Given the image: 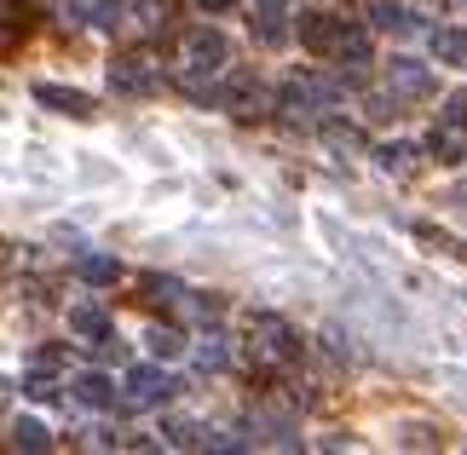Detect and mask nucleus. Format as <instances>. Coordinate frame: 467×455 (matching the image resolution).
Listing matches in <instances>:
<instances>
[{"label":"nucleus","mask_w":467,"mask_h":455,"mask_svg":"<svg viewBox=\"0 0 467 455\" xmlns=\"http://www.w3.org/2000/svg\"><path fill=\"white\" fill-rule=\"evenodd\" d=\"M225 35L213 29V24H202V29H191L185 35V58H191V69H220L225 64Z\"/></svg>","instance_id":"obj_5"},{"label":"nucleus","mask_w":467,"mask_h":455,"mask_svg":"<svg viewBox=\"0 0 467 455\" xmlns=\"http://www.w3.org/2000/svg\"><path fill=\"white\" fill-rule=\"evenodd\" d=\"M369 24L375 29H416V17H410V6H399V0H369Z\"/></svg>","instance_id":"obj_14"},{"label":"nucleus","mask_w":467,"mask_h":455,"mask_svg":"<svg viewBox=\"0 0 467 455\" xmlns=\"http://www.w3.org/2000/svg\"><path fill=\"white\" fill-rule=\"evenodd\" d=\"M69 392H76V404L81 409H116V380L104 375V369H87L69 380Z\"/></svg>","instance_id":"obj_6"},{"label":"nucleus","mask_w":467,"mask_h":455,"mask_svg":"<svg viewBox=\"0 0 467 455\" xmlns=\"http://www.w3.org/2000/svg\"><path fill=\"white\" fill-rule=\"evenodd\" d=\"M24 392L35 398V404H52V398H58V380H52V369H29L24 375Z\"/></svg>","instance_id":"obj_20"},{"label":"nucleus","mask_w":467,"mask_h":455,"mask_svg":"<svg viewBox=\"0 0 467 455\" xmlns=\"http://www.w3.org/2000/svg\"><path fill=\"white\" fill-rule=\"evenodd\" d=\"M323 133H329V144H335V150H358V144H364V139L352 133V127H323Z\"/></svg>","instance_id":"obj_27"},{"label":"nucleus","mask_w":467,"mask_h":455,"mask_svg":"<svg viewBox=\"0 0 467 455\" xmlns=\"http://www.w3.org/2000/svg\"><path fill=\"white\" fill-rule=\"evenodd\" d=\"M410 156H416V150H410V144H375V161H381L387 173H399V168H410Z\"/></svg>","instance_id":"obj_23"},{"label":"nucleus","mask_w":467,"mask_h":455,"mask_svg":"<svg viewBox=\"0 0 467 455\" xmlns=\"http://www.w3.org/2000/svg\"><path fill=\"white\" fill-rule=\"evenodd\" d=\"M335 58H340V64H352V69H364V64H369V29H364V24H347V29H340Z\"/></svg>","instance_id":"obj_13"},{"label":"nucleus","mask_w":467,"mask_h":455,"mask_svg":"<svg viewBox=\"0 0 467 455\" xmlns=\"http://www.w3.org/2000/svg\"><path fill=\"white\" fill-rule=\"evenodd\" d=\"M340 29H347V17H335V12H300L295 17V41L312 47V52H335Z\"/></svg>","instance_id":"obj_4"},{"label":"nucleus","mask_w":467,"mask_h":455,"mask_svg":"<svg viewBox=\"0 0 467 455\" xmlns=\"http://www.w3.org/2000/svg\"><path fill=\"white\" fill-rule=\"evenodd\" d=\"M444 127H467V87L444 98Z\"/></svg>","instance_id":"obj_24"},{"label":"nucleus","mask_w":467,"mask_h":455,"mask_svg":"<svg viewBox=\"0 0 467 455\" xmlns=\"http://www.w3.org/2000/svg\"><path fill=\"white\" fill-rule=\"evenodd\" d=\"M47 444H52V439H47L41 421H24V415L12 421V450H47Z\"/></svg>","instance_id":"obj_16"},{"label":"nucleus","mask_w":467,"mask_h":455,"mask_svg":"<svg viewBox=\"0 0 467 455\" xmlns=\"http://www.w3.org/2000/svg\"><path fill=\"white\" fill-rule=\"evenodd\" d=\"M248 340H254V352L265 363H295L300 357V340H295V329L277 312H254V317H248Z\"/></svg>","instance_id":"obj_1"},{"label":"nucleus","mask_w":467,"mask_h":455,"mask_svg":"<svg viewBox=\"0 0 467 455\" xmlns=\"http://www.w3.org/2000/svg\"><path fill=\"white\" fill-rule=\"evenodd\" d=\"M196 363H202V369H208V375H220V369H225V363H231V357H225V340H220V335H208L202 346H196Z\"/></svg>","instance_id":"obj_21"},{"label":"nucleus","mask_w":467,"mask_h":455,"mask_svg":"<svg viewBox=\"0 0 467 455\" xmlns=\"http://www.w3.org/2000/svg\"><path fill=\"white\" fill-rule=\"evenodd\" d=\"M220 104H225L231 116H254L260 104H265V87H260L254 76H231V81H225V93H220Z\"/></svg>","instance_id":"obj_7"},{"label":"nucleus","mask_w":467,"mask_h":455,"mask_svg":"<svg viewBox=\"0 0 467 455\" xmlns=\"http://www.w3.org/2000/svg\"><path fill=\"white\" fill-rule=\"evenodd\" d=\"M76 277L93 283V288H110L121 277V260H110V253H81V260H76Z\"/></svg>","instance_id":"obj_12"},{"label":"nucleus","mask_w":467,"mask_h":455,"mask_svg":"<svg viewBox=\"0 0 467 455\" xmlns=\"http://www.w3.org/2000/svg\"><path fill=\"white\" fill-rule=\"evenodd\" d=\"M87 24L93 29H121L128 24V0H87Z\"/></svg>","instance_id":"obj_15"},{"label":"nucleus","mask_w":467,"mask_h":455,"mask_svg":"<svg viewBox=\"0 0 467 455\" xmlns=\"http://www.w3.org/2000/svg\"><path fill=\"white\" fill-rule=\"evenodd\" d=\"M121 392H128L133 409H156V404H168V398L179 392V380L161 375V363H133L128 380H121Z\"/></svg>","instance_id":"obj_2"},{"label":"nucleus","mask_w":467,"mask_h":455,"mask_svg":"<svg viewBox=\"0 0 467 455\" xmlns=\"http://www.w3.org/2000/svg\"><path fill=\"white\" fill-rule=\"evenodd\" d=\"M139 6V17H145V24H161V12H168V0H133Z\"/></svg>","instance_id":"obj_28"},{"label":"nucleus","mask_w":467,"mask_h":455,"mask_svg":"<svg viewBox=\"0 0 467 455\" xmlns=\"http://www.w3.org/2000/svg\"><path fill=\"white\" fill-rule=\"evenodd\" d=\"M427 150H433V156H444V161H456V156H462V144H456V133H451V127H444V133H433V139H427Z\"/></svg>","instance_id":"obj_25"},{"label":"nucleus","mask_w":467,"mask_h":455,"mask_svg":"<svg viewBox=\"0 0 467 455\" xmlns=\"http://www.w3.org/2000/svg\"><path fill=\"white\" fill-rule=\"evenodd\" d=\"M29 369H52V375H58V369H64V346H41Z\"/></svg>","instance_id":"obj_26"},{"label":"nucleus","mask_w":467,"mask_h":455,"mask_svg":"<svg viewBox=\"0 0 467 455\" xmlns=\"http://www.w3.org/2000/svg\"><path fill=\"white\" fill-rule=\"evenodd\" d=\"M87 357L93 363H128V346H121V335L110 329L104 340H87Z\"/></svg>","instance_id":"obj_18"},{"label":"nucleus","mask_w":467,"mask_h":455,"mask_svg":"<svg viewBox=\"0 0 467 455\" xmlns=\"http://www.w3.org/2000/svg\"><path fill=\"white\" fill-rule=\"evenodd\" d=\"M156 64L145 58V52H121V58L110 64V87L116 93H128V98H145V93H156Z\"/></svg>","instance_id":"obj_3"},{"label":"nucleus","mask_w":467,"mask_h":455,"mask_svg":"<svg viewBox=\"0 0 467 455\" xmlns=\"http://www.w3.org/2000/svg\"><path fill=\"white\" fill-rule=\"evenodd\" d=\"M161 439H168L173 450H196V444H208V439H202V432H196L191 421H168V427H161Z\"/></svg>","instance_id":"obj_22"},{"label":"nucleus","mask_w":467,"mask_h":455,"mask_svg":"<svg viewBox=\"0 0 467 455\" xmlns=\"http://www.w3.org/2000/svg\"><path fill=\"white\" fill-rule=\"evenodd\" d=\"M150 352H156L161 363H173L179 352H185V335H179V329H161V323H156V329H150Z\"/></svg>","instance_id":"obj_19"},{"label":"nucleus","mask_w":467,"mask_h":455,"mask_svg":"<svg viewBox=\"0 0 467 455\" xmlns=\"http://www.w3.org/2000/svg\"><path fill=\"white\" fill-rule=\"evenodd\" d=\"M254 6H260V12H283V6H289V0H254Z\"/></svg>","instance_id":"obj_31"},{"label":"nucleus","mask_w":467,"mask_h":455,"mask_svg":"<svg viewBox=\"0 0 467 455\" xmlns=\"http://www.w3.org/2000/svg\"><path fill=\"white\" fill-rule=\"evenodd\" d=\"M387 81L399 87L404 98H427V93H433V87H439V81L427 76V69H421L416 58H392V69H387Z\"/></svg>","instance_id":"obj_9"},{"label":"nucleus","mask_w":467,"mask_h":455,"mask_svg":"<svg viewBox=\"0 0 467 455\" xmlns=\"http://www.w3.org/2000/svg\"><path fill=\"white\" fill-rule=\"evenodd\" d=\"M254 35H260V47H283L295 29H289V17H283V12H260V29Z\"/></svg>","instance_id":"obj_17"},{"label":"nucleus","mask_w":467,"mask_h":455,"mask_svg":"<svg viewBox=\"0 0 467 455\" xmlns=\"http://www.w3.org/2000/svg\"><path fill=\"white\" fill-rule=\"evenodd\" d=\"M35 104H47V110H64V116H93V98L76 93V87H58V81H41V87H35Z\"/></svg>","instance_id":"obj_8"},{"label":"nucleus","mask_w":467,"mask_h":455,"mask_svg":"<svg viewBox=\"0 0 467 455\" xmlns=\"http://www.w3.org/2000/svg\"><path fill=\"white\" fill-rule=\"evenodd\" d=\"M433 58L444 64V69H467V29H433Z\"/></svg>","instance_id":"obj_10"},{"label":"nucleus","mask_w":467,"mask_h":455,"mask_svg":"<svg viewBox=\"0 0 467 455\" xmlns=\"http://www.w3.org/2000/svg\"><path fill=\"white\" fill-rule=\"evenodd\" d=\"M196 6H202V12H225L231 0H196Z\"/></svg>","instance_id":"obj_30"},{"label":"nucleus","mask_w":467,"mask_h":455,"mask_svg":"<svg viewBox=\"0 0 467 455\" xmlns=\"http://www.w3.org/2000/svg\"><path fill=\"white\" fill-rule=\"evenodd\" d=\"M69 335H81V340H104L110 335V312H104V305H76V312H69Z\"/></svg>","instance_id":"obj_11"},{"label":"nucleus","mask_w":467,"mask_h":455,"mask_svg":"<svg viewBox=\"0 0 467 455\" xmlns=\"http://www.w3.org/2000/svg\"><path fill=\"white\" fill-rule=\"evenodd\" d=\"M208 450H225V455H231V450H248V444H243V439H231V432H213Z\"/></svg>","instance_id":"obj_29"}]
</instances>
